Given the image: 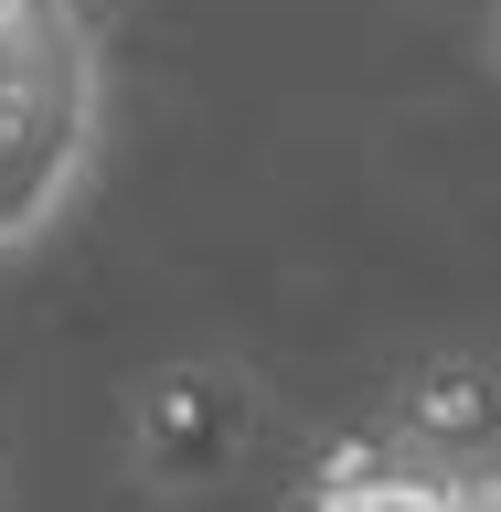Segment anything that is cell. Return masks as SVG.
I'll use <instances>...</instances> for the list:
<instances>
[{
	"label": "cell",
	"mask_w": 501,
	"mask_h": 512,
	"mask_svg": "<svg viewBox=\"0 0 501 512\" xmlns=\"http://www.w3.org/2000/svg\"><path fill=\"white\" fill-rule=\"evenodd\" d=\"M107 139V32L86 0H0V256L43 246Z\"/></svg>",
	"instance_id": "1"
},
{
	"label": "cell",
	"mask_w": 501,
	"mask_h": 512,
	"mask_svg": "<svg viewBox=\"0 0 501 512\" xmlns=\"http://www.w3.org/2000/svg\"><path fill=\"white\" fill-rule=\"evenodd\" d=\"M256 459V384L235 363H160L128 384V480L160 502H203Z\"/></svg>",
	"instance_id": "2"
},
{
	"label": "cell",
	"mask_w": 501,
	"mask_h": 512,
	"mask_svg": "<svg viewBox=\"0 0 501 512\" xmlns=\"http://www.w3.org/2000/svg\"><path fill=\"white\" fill-rule=\"evenodd\" d=\"M299 512H501V459H438V448H406L395 427H374L310 470Z\"/></svg>",
	"instance_id": "3"
},
{
	"label": "cell",
	"mask_w": 501,
	"mask_h": 512,
	"mask_svg": "<svg viewBox=\"0 0 501 512\" xmlns=\"http://www.w3.org/2000/svg\"><path fill=\"white\" fill-rule=\"evenodd\" d=\"M395 438L438 448V459H501V384L480 363H427L395 395Z\"/></svg>",
	"instance_id": "4"
}]
</instances>
